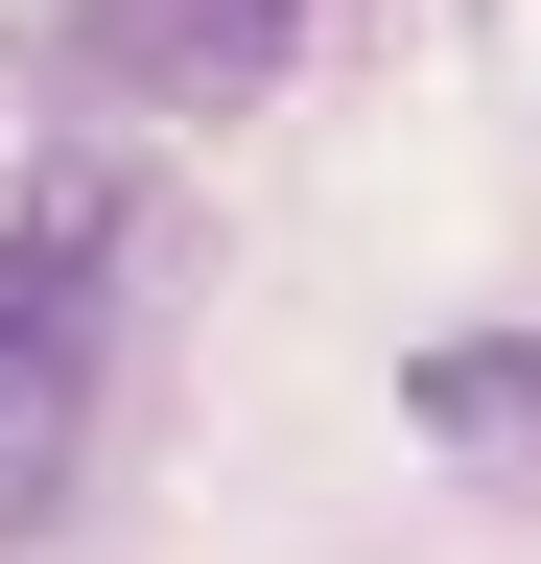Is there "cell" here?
I'll list each match as a JSON object with an SVG mask.
<instances>
[{
	"label": "cell",
	"instance_id": "cell-3",
	"mask_svg": "<svg viewBox=\"0 0 541 564\" xmlns=\"http://www.w3.org/2000/svg\"><path fill=\"white\" fill-rule=\"evenodd\" d=\"M424 423H447V447H518V423H541V352H495V329L424 352Z\"/></svg>",
	"mask_w": 541,
	"mask_h": 564
},
{
	"label": "cell",
	"instance_id": "cell-1",
	"mask_svg": "<svg viewBox=\"0 0 541 564\" xmlns=\"http://www.w3.org/2000/svg\"><path fill=\"white\" fill-rule=\"evenodd\" d=\"M95 282H118V188L47 165L24 236H0V518L72 470V400H95Z\"/></svg>",
	"mask_w": 541,
	"mask_h": 564
},
{
	"label": "cell",
	"instance_id": "cell-2",
	"mask_svg": "<svg viewBox=\"0 0 541 564\" xmlns=\"http://www.w3.org/2000/svg\"><path fill=\"white\" fill-rule=\"evenodd\" d=\"M72 70L142 95V118H213V95L283 70V0H72Z\"/></svg>",
	"mask_w": 541,
	"mask_h": 564
}]
</instances>
